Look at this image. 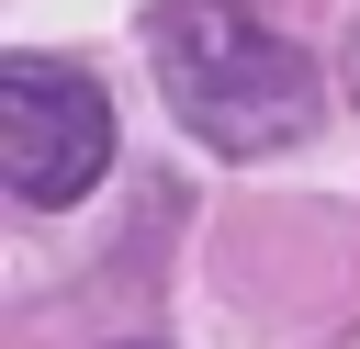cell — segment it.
Returning a JSON list of instances; mask_svg holds the SVG:
<instances>
[{"instance_id":"6da1fadb","label":"cell","mask_w":360,"mask_h":349,"mask_svg":"<svg viewBox=\"0 0 360 349\" xmlns=\"http://www.w3.org/2000/svg\"><path fill=\"white\" fill-rule=\"evenodd\" d=\"M158 90L214 158H270V146L315 135V56L292 34H270L248 0H169Z\"/></svg>"},{"instance_id":"7a4b0ae2","label":"cell","mask_w":360,"mask_h":349,"mask_svg":"<svg viewBox=\"0 0 360 349\" xmlns=\"http://www.w3.org/2000/svg\"><path fill=\"white\" fill-rule=\"evenodd\" d=\"M112 169V101L68 56H0V180L11 203L56 214Z\"/></svg>"}]
</instances>
